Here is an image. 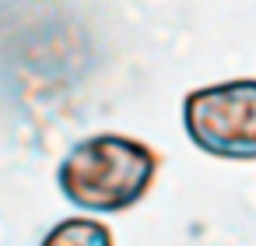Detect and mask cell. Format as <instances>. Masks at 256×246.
<instances>
[{
    "mask_svg": "<svg viewBox=\"0 0 256 246\" xmlns=\"http://www.w3.org/2000/svg\"><path fill=\"white\" fill-rule=\"evenodd\" d=\"M158 176V155L126 134H92L78 141L60 169V193L92 214H120L140 204Z\"/></svg>",
    "mask_w": 256,
    "mask_h": 246,
    "instance_id": "6da1fadb",
    "label": "cell"
},
{
    "mask_svg": "<svg viewBox=\"0 0 256 246\" xmlns=\"http://www.w3.org/2000/svg\"><path fill=\"white\" fill-rule=\"evenodd\" d=\"M186 137L214 158L256 162V78L196 88L182 102Z\"/></svg>",
    "mask_w": 256,
    "mask_h": 246,
    "instance_id": "7a4b0ae2",
    "label": "cell"
},
{
    "mask_svg": "<svg viewBox=\"0 0 256 246\" xmlns=\"http://www.w3.org/2000/svg\"><path fill=\"white\" fill-rule=\"evenodd\" d=\"M39 246H112V232L95 218H64L42 235Z\"/></svg>",
    "mask_w": 256,
    "mask_h": 246,
    "instance_id": "3957f363",
    "label": "cell"
}]
</instances>
